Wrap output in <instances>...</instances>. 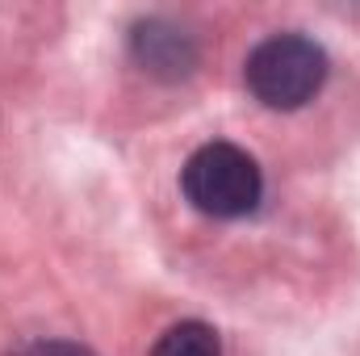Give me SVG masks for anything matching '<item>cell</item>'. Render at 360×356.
Instances as JSON below:
<instances>
[{"label": "cell", "instance_id": "1", "mask_svg": "<svg viewBox=\"0 0 360 356\" xmlns=\"http://www.w3.org/2000/svg\"><path fill=\"white\" fill-rule=\"evenodd\" d=\"M327 51L302 34H272L264 38L243 68L252 96L269 109H302L327 84Z\"/></svg>", "mask_w": 360, "mask_h": 356}, {"label": "cell", "instance_id": "2", "mask_svg": "<svg viewBox=\"0 0 360 356\" xmlns=\"http://www.w3.org/2000/svg\"><path fill=\"white\" fill-rule=\"evenodd\" d=\"M180 189H184L188 205L210 218H243L260 205L264 177L243 147L205 143L180 168Z\"/></svg>", "mask_w": 360, "mask_h": 356}, {"label": "cell", "instance_id": "3", "mask_svg": "<svg viewBox=\"0 0 360 356\" xmlns=\"http://www.w3.org/2000/svg\"><path fill=\"white\" fill-rule=\"evenodd\" d=\"M130 55L134 63L155 76V80H188L193 68H197V38L176 25V21H164V17H147L130 30Z\"/></svg>", "mask_w": 360, "mask_h": 356}, {"label": "cell", "instance_id": "4", "mask_svg": "<svg viewBox=\"0 0 360 356\" xmlns=\"http://www.w3.org/2000/svg\"><path fill=\"white\" fill-rule=\"evenodd\" d=\"M151 356H222V340L210 323H176L160 336V344L151 348Z\"/></svg>", "mask_w": 360, "mask_h": 356}, {"label": "cell", "instance_id": "5", "mask_svg": "<svg viewBox=\"0 0 360 356\" xmlns=\"http://www.w3.org/2000/svg\"><path fill=\"white\" fill-rule=\"evenodd\" d=\"M25 356H92L89 348H80V344H68V340H38V344H30Z\"/></svg>", "mask_w": 360, "mask_h": 356}]
</instances>
